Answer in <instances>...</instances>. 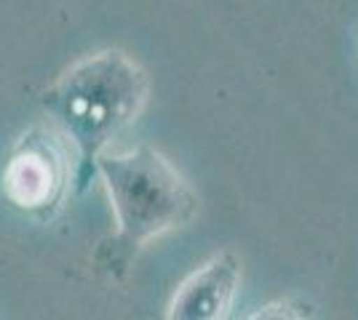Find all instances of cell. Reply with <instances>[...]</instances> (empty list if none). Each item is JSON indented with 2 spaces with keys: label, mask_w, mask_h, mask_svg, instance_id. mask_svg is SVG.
<instances>
[{
  "label": "cell",
  "mask_w": 358,
  "mask_h": 320,
  "mask_svg": "<svg viewBox=\"0 0 358 320\" xmlns=\"http://www.w3.org/2000/svg\"><path fill=\"white\" fill-rule=\"evenodd\" d=\"M70 187V160L64 144L45 128L19 137L0 171L3 198L35 222H48L64 203Z\"/></svg>",
  "instance_id": "cell-3"
},
{
  "label": "cell",
  "mask_w": 358,
  "mask_h": 320,
  "mask_svg": "<svg viewBox=\"0 0 358 320\" xmlns=\"http://www.w3.org/2000/svg\"><path fill=\"white\" fill-rule=\"evenodd\" d=\"M148 91L145 70L123 51L107 48L73 64L41 93L43 109L75 147V192H86L96 179L99 158L139 118Z\"/></svg>",
  "instance_id": "cell-1"
},
{
  "label": "cell",
  "mask_w": 358,
  "mask_h": 320,
  "mask_svg": "<svg viewBox=\"0 0 358 320\" xmlns=\"http://www.w3.org/2000/svg\"><path fill=\"white\" fill-rule=\"evenodd\" d=\"M96 176L105 182L113 203L115 232L96 245L94 267L107 280H123L150 241L193 219L198 198L177 168L148 144L129 153L102 155Z\"/></svg>",
  "instance_id": "cell-2"
},
{
  "label": "cell",
  "mask_w": 358,
  "mask_h": 320,
  "mask_svg": "<svg viewBox=\"0 0 358 320\" xmlns=\"http://www.w3.org/2000/svg\"><path fill=\"white\" fill-rule=\"evenodd\" d=\"M243 267L233 251L214 254L187 275L166 307V320H227L241 289Z\"/></svg>",
  "instance_id": "cell-4"
},
{
  "label": "cell",
  "mask_w": 358,
  "mask_h": 320,
  "mask_svg": "<svg viewBox=\"0 0 358 320\" xmlns=\"http://www.w3.org/2000/svg\"><path fill=\"white\" fill-rule=\"evenodd\" d=\"M246 320H302V312L292 302H268L254 310Z\"/></svg>",
  "instance_id": "cell-5"
}]
</instances>
